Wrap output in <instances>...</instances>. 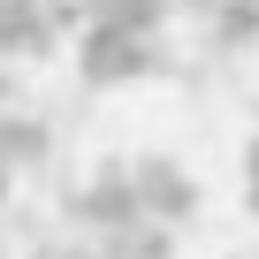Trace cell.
<instances>
[{"label":"cell","mask_w":259,"mask_h":259,"mask_svg":"<svg viewBox=\"0 0 259 259\" xmlns=\"http://www.w3.org/2000/svg\"><path fill=\"white\" fill-rule=\"evenodd\" d=\"M76 76L92 92L138 84V76H168V46L145 38V31H122V23H84L76 31Z\"/></svg>","instance_id":"obj_1"},{"label":"cell","mask_w":259,"mask_h":259,"mask_svg":"<svg viewBox=\"0 0 259 259\" xmlns=\"http://www.w3.org/2000/svg\"><path fill=\"white\" fill-rule=\"evenodd\" d=\"M69 221L84 229H130V221H145V198H138V160H99L84 191H69Z\"/></svg>","instance_id":"obj_2"},{"label":"cell","mask_w":259,"mask_h":259,"mask_svg":"<svg viewBox=\"0 0 259 259\" xmlns=\"http://www.w3.org/2000/svg\"><path fill=\"white\" fill-rule=\"evenodd\" d=\"M138 198H145L153 221L183 229V221L198 213V176H191L183 160H168V153H145V160H138Z\"/></svg>","instance_id":"obj_3"},{"label":"cell","mask_w":259,"mask_h":259,"mask_svg":"<svg viewBox=\"0 0 259 259\" xmlns=\"http://www.w3.org/2000/svg\"><path fill=\"white\" fill-rule=\"evenodd\" d=\"M54 46H61L54 0H0V54H8V61H38Z\"/></svg>","instance_id":"obj_4"},{"label":"cell","mask_w":259,"mask_h":259,"mask_svg":"<svg viewBox=\"0 0 259 259\" xmlns=\"http://www.w3.org/2000/svg\"><path fill=\"white\" fill-rule=\"evenodd\" d=\"M99 251H107V259H168V251H176V229L145 213V221H130V229H107Z\"/></svg>","instance_id":"obj_5"},{"label":"cell","mask_w":259,"mask_h":259,"mask_svg":"<svg viewBox=\"0 0 259 259\" xmlns=\"http://www.w3.org/2000/svg\"><path fill=\"white\" fill-rule=\"evenodd\" d=\"M0 153H8L16 168H46V153H54V130H46L38 114H0Z\"/></svg>","instance_id":"obj_6"},{"label":"cell","mask_w":259,"mask_h":259,"mask_svg":"<svg viewBox=\"0 0 259 259\" xmlns=\"http://www.w3.org/2000/svg\"><path fill=\"white\" fill-rule=\"evenodd\" d=\"M206 23H213V46L221 54H251L259 46V0H221Z\"/></svg>","instance_id":"obj_7"},{"label":"cell","mask_w":259,"mask_h":259,"mask_svg":"<svg viewBox=\"0 0 259 259\" xmlns=\"http://www.w3.org/2000/svg\"><path fill=\"white\" fill-rule=\"evenodd\" d=\"M176 16V0H114V16H99V23H122V31H145V38H160V23Z\"/></svg>","instance_id":"obj_8"},{"label":"cell","mask_w":259,"mask_h":259,"mask_svg":"<svg viewBox=\"0 0 259 259\" xmlns=\"http://www.w3.org/2000/svg\"><path fill=\"white\" fill-rule=\"evenodd\" d=\"M244 183H259V130H251V145H244Z\"/></svg>","instance_id":"obj_9"},{"label":"cell","mask_w":259,"mask_h":259,"mask_svg":"<svg viewBox=\"0 0 259 259\" xmlns=\"http://www.w3.org/2000/svg\"><path fill=\"white\" fill-rule=\"evenodd\" d=\"M16 176H23V168H16L8 153H0V198H8V191H16Z\"/></svg>","instance_id":"obj_10"},{"label":"cell","mask_w":259,"mask_h":259,"mask_svg":"<svg viewBox=\"0 0 259 259\" xmlns=\"http://www.w3.org/2000/svg\"><path fill=\"white\" fill-rule=\"evenodd\" d=\"M221 0H176V16H213Z\"/></svg>","instance_id":"obj_11"},{"label":"cell","mask_w":259,"mask_h":259,"mask_svg":"<svg viewBox=\"0 0 259 259\" xmlns=\"http://www.w3.org/2000/svg\"><path fill=\"white\" fill-rule=\"evenodd\" d=\"M0 61H8V54H0ZM8 99H16V76H8V69H0V107H8Z\"/></svg>","instance_id":"obj_12"},{"label":"cell","mask_w":259,"mask_h":259,"mask_svg":"<svg viewBox=\"0 0 259 259\" xmlns=\"http://www.w3.org/2000/svg\"><path fill=\"white\" fill-rule=\"evenodd\" d=\"M84 16H92V23H99V16H114V0H84Z\"/></svg>","instance_id":"obj_13"}]
</instances>
